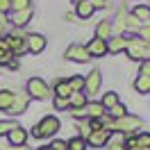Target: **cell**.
<instances>
[{
  "mask_svg": "<svg viewBox=\"0 0 150 150\" xmlns=\"http://www.w3.org/2000/svg\"><path fill=\"white\" fill-rule=\"evenodd\" d=\"M75 11H77V16L89 18V16L93 14V5H91V0H80V2H77V7H75Z\"/></svg>",
  "mask_w": 150,
  "mask_h": 150,
  "instance_id": "ac0fdd59",
  "label": "cell"
},
{
  "mask_svg": "<svg viewBox=\"0 0 150 150\" xmlns=\"http://www.w3.org/2000/svg\"><path fill=\"white\" fill-rule=\"evenodd\" d=\"M84 114H86V116H91V118H103L105 107L100 103H86L84 105Z\"/></svg>",
  "mask_w": 150,
  "mask_h": 150,
  "instance_id": "e0dca14e",
  "label": "cell"
},
{
  "mask_svg": "<svg viewBox=\"0 0 150 150\" xmlns=\"http://www.w3.org/2000/svg\"><path fill=\"white\" fill-rule=\"evenodd\" d=\"M96 39H103V41H109L112 39V23L109 21H100L96 25Z\"/></svg>",
  "mask_w": 150,
  "mask_h": 150,
  "instance_id": "9a60e30c",
  "label": "cell"
},
{
  "mask_svg": "<svg viewBox=\"0 0 150 150\" xmlns=\"http://www.w3.org/2000/svg\"><path fill=\"white\" fill-rule=\"evenodd\" d=\"M71 114H73L75 118H82V116H86V114H84V107H80V109H71Z\"/></svg>",
  "mask_w": 150,
  "mask_h": 150,
  "instance_id": "e575fe53",
  "label": "cell"
},
{
  "mask_svg": "<svg viewBox=\"0 0 150 150\" xmlns=\"http://www.w3.org/2000/svg\"><path fill=\"white\" fill-rule=\"evenodd\" d=\"M141 127V118H137V116H121V118H114V121L107 123V130H116V132H139Z\"/></svg>",
  "mask_w": 150,
  "mask_h": 150,
  "instance_id": "7a4b0ae2",
  "label": "cell"
},
{
  "mask_svg": "<svg viewBox=\"0 0 150 150\" xmlns=\"http://www.w3.org/2000/svg\"><path fill=\"white\" fill-rule=\"evenodd\" d=\"M112 130H107V127H100V130H93L89 137H86V143L91 146V148H103V146H107L109 143V139H112Z\"/></svg>",
  "mask_w": 150,
  "mask_h": 150,
  "instance_id": "5b68a950",
  "label": "cell"
},
{
  "mask_svg": "<svg viewBox=\"0 0 150 150\" xmlns=\"http://www.w3.org/2000/svg\"><path fill=\"white\" fill-rule=\"evenodd\" d=\"M100 84H103V73H100L98 68H93L91 73L86 75V80H84V89L89 91V93H98Z\"/></svg>",
  "mask_w": 150,
  "mask_h": 150,
  "instance_id": "9c48e42d",
  "label": "cell"
},
{
  "mask_svg": "<svg viewBox=\"0 0 150 150\" xmlns=\"http://www.w3.org/2000/svg\"><path fill=\"white\" fill-rule=\"evenodd\" d=\"M39 150H52V148H50V146H43V148H39Z\"/></svg>",
  "mask_w": 150,
  "mask_h": 150,
  "instance_id": "74e56055",
  "label": "cell"
},
{
  "mask_svg": "<svg viewBox=\"0 0 150 150\" xmlns=\"http://www.w3.org/2000/svg\"><path fill=\"white\" fill-rule=\"evenodd\" d=\"M139 37H141V41H148V43H150V28H148V25L139 28Z\"/></svg>",
  "mask_w": 150,
  "mask_h": 150,
  "instance_id": "4dcf8cb0",
  "label": "cell"
},
{
  "mask_svg": "<svg viewBox=\"0 0 150 150\" xmlns=\"http://www.w3.org/2000/svg\"><path fill=\"white\" fill-rule=\"evenodd\" d=\"M14 103V93L11 91H0V109H9Z\"/></svg>",
  "mask_w": 150,
  "mask_h": 150,
  "instance_id": "cb8c5ba5",
  "label": "cell"
},
{
  "mask_svg": "<svg viewBox=\"0 0 150 150\" xmlns=\"http://www.w3.org/2000/svg\"><path fill=\"white\" fill-rule=\"evenodd\" d=\"M11 9V2L9 0H0V14H7Z\"/></svg>",
  "mask_w": 150,
  "mask_h": 150,
  "instance_id": "836d02e7",
  "label": "cell"
},
{
  "mask_svg": "<svg viewBox=\"0 0 150 150\" xmlns=\"http://www.w3.org/2000/svg\"><path fill=\"white\" fill-rule=\"evenodd\" d=\"M127 57L134 62H150V43L141 39H130L127 41Z\"/></svg>",
  "mask_w": 150,
  "mask_h": 150,
  "instance_id": "6da1fadb",
  "label": "cell"
},
{
  "mask_svg": "<svg viewBox=\"0 0 150 150\" xmlns=\"http://www.w3.org/2000/svg\"><path fill=\"white\" fill-rule=\"evenodd\" d=\"M7 48H9V52L11 55H21V52H28V48H25V39H21V37H7Z\"/></svg>",
  "mask_w": 150,
  "mask_h": 150,
  "instance_id": "7c38bea8",
  "label": "cell"
},
{
  "mask_svg": "<svg viewBox=\"0 0 150 150\" xmlns=\"http://www.w3.org/2000/svg\"><path fill=\"white\" fill-rule=\"evenodd\" d=\"M109 114H112L114 118H121V116L127 114V109H125V105H114L112 109H109Z\"/></svg>",
  "mask_w": 150,
  "mask_h": 150,
  "instance_id": "f1b7e54d",
  "label": "cell"
},
{
  "mask_svg": "<svg viewBox=\"0 0 150 150\" xmlns=\"http://www.w3.org/2000/svg\"><path fill=\"white\" fill-rule=\"evenodd\" d=\"M84 105H86L84 91H75V93L68 96V107H71V109H80V107H84Z\"/></svg>",
  "mask_w": 150,
  "mask_h": 150,
  "instance_id": "2e32d148",
  "label": "cell"
},
{
  "mask_svg": "<svg viewBox=\"0 0 150 150\" xmlns=\"http://www.w3.org/2000/svg\"><path fill=\"white\" fill-rule=\"evenodd\" d=\"M100 105H103L105 109H112L114 105H118V93H116V91L105 93V96H103V100H100Z\"/></svg>",
  "mask_w": 150,
  "mask_h": 150,
  "instance_id": "ffe728a7",
  "label": "cell"
},
{
  "mask_svg": "<svg viewBox=\"0 0 150 150\" xmlns=\"http://www.w3.org/2000/svg\"><path fill=\"white\" fill-rule=\"evenodd\" d=\"M9 2H11V9H14V11H21V9L32 7V5H30V0H9Z\"/></svg>",
  "mask_w": 150,
  "mask_h": 150,
  "instance_id": "83f0119b",
  "label": "cell"
},
{
  "mask_svg": "<svg viewBox=\"0 0 150 150\" xmlns=\"http://www.w3.org/2000/svg\"><path fill=\"white\" fill-rule=\"evenodd\" d=\"M46 37H41V34H28L25 37V48H28V52L32 55H39V52H43L46 50Z\"/></svg>",
  "mask_w": 150,
  "mask_h": 150,
  "instance_id": "8992f818",
  "label": "cell"
},
{
  "mask_svg": "<svg viewBox=\"0 0 150 150\" xmlns=\"http://www.w3.org/2000/svg\"><path fill=\"white\" fill-rule=\"evenodd\" d=\"M28 105H30V96L28 93H14V103H11V107L7 112L14 114V116H18V114H23L28 109Z\"/></svg>",
  "mask_w": 150,
  "mask_h": 150,
  "instance_id": "ba28073f",
  "label": "cell"
},
{
  "mask_svg": "<svg viewBox=\"0 0 150 150\" xmlns=\"http://www.w3.org/2000/svg\"><path fill=\"white\" fill-rule=\"evenodd\" d=\"M134 89L139 91V93H150V77H137L134 80Z\"/></svg>",
  "mask_w": 150,
  "mask_h": 150,
  "instance_id": "44dd1931",
  "label": "cell"
},
{
  "mask_svg": "<svg viewBox=\"0 0 150 150\" xmlns=\"http://www.w3.org/2000/svg\"><path fill=\"white\" fill-rule=\"evenodd\" d=\"M139 75H141V77H150V62H141Z\"/></svg>",
  "mask_w": 150,
  "mask_h": 150,
  "instance_id": "f546056e",
  "label": "cell"
},
{
  "mask_svg": "<svg viewBox=\"0 0 150 150\" xmlns=\"http://www.w3.org/2000/svg\"><path fill=\"white\" fill-rule=\"evenodd\" d=\"M66 148H68V150H84L86 148V141L82 139V137H75V139H71L68 143H66Z\"/></svg>",
  "mask_w": 150,
  "mask_h": 150,
  "instance_id": "d4e9b609",
  "label": "cell"
},
{
  "mask_svg": "<svg viewBox=\"0 0 150 150\" xmlns=\"http://www.w3.org/2000/svg\"><path fill=\"white\" fill-rule=\"evenodd\" d=\"M55 107H57V109L68 107V98H59V96H57V98H55Z\"/></svg>",
  "mask_w": 150,
  "mask_h": 150,
  "instance_id": "1f68e13d",
  "label": "cell"
},
{
  "mask_svg": "<svg viewBox=\"0 0 150 150\" xmlns=\"http://www.w3.org/2000/svg\"><path fill=\"white\" fill-rule=\"evenodd\" d=\"M50 148H52V150H68V148H66V141H52Z\"/></svg>",
  "mask_w": 150,
  "mask_h": 150,
  "instance_id": "d6a6232c",
  "label": "cell"
},
{
  "mask_svg": "<svg viewBox=\"0 0 150 150\" xmlns=\"http://www.w3.org/2000/svg\"><path fill=\"white\" fill-rule=\"evenodd\" d=\"M28 96L30 98H37V100H46L48 96H50V86L41 77H32L28 82Z\"/></svg>",
  "mask_w": 150,
  "mask_h": 150,
  "instance_id": "277c9868",
  "label": "cell"
},
{
  "mask_svg": "<svg viewBox=\"0 0 150 150\" xmlns=\"http://www.w3.org/2000/svg\"><path fill=\"white\" fill-rule=\"evenodd\" d=\"M7 139H9V143L11 146H16V148H21L25 141H28V130L25 127H21V125H16L14 130L7 134Z\"/></svg>",
  "mask_w": 150,
  "mask_h": 150,
  "instance_id": "8fae6325",
  "label": "cell"
},
{
  "mask_svg": "<svg viewBox=\"0 0 150 150\" xmlns=\"http://www.w3.org/2000/svg\"><path fill=\"white\" fill-rule=\"evenodd\" d=\"M127 41H130V37H116V39H109V43H107V52H121V50H125L127 48Z\"/></svg>",
  "mask_w": 150,
  "mask_h": 150,
  "instance_id": "5bb4252c",
  "label": "cell"
},
{
  "mask_svg": "<svg viewBox=\"0 0 150 150\" xmlns=\"http://www.w3.org/2000/svg\"><path fill=\"white\" fill-rule=\"evenodd\" d=\"M32 18V7H28V9H21V11H14L11 14V23L16 25V28H23L28 21Z\"/></svg>",
  "mask_w": 150,
  "mask_h": 150,
  "instance_id": "4fadbf2b",
  "label": "cell"
},
{
  "mask_svg": "<svg viewBox=\"0 0 150 150\" xmlns=\"http://www.w3.org/2000/svg\"><path fill=\"white\" fill-rule=\"evenodd\" d=\"M139 148H150V134L148 132H143V134L137 137V150Z\"/></svg>",
  "mask_w": 150,
  "mask_h": 150,
  "instance_id": "4316f807",
  "label": "cell"
},
{
  "mask_svg": "<svg viewBox=\"0 0 150 150\" xmlns=\"http://www.w3.org/2000/svg\"><path fill=\"white\" fill-rule=\"evenodd\" d=\"M132 16H134L137 21L148 23V21H150V7H146V5H139V7H134V9H132Z\"/></svg>",
  "mask_w": 150,
  "mask_h": 150,
  "instance_id": "d6986e66",
  "label": "cell"
},
{
  "mask_svg": "<svg viewBox=\"0 0 150 150\" xmlns=\"http://www.w3.org/2000/svg\"><path fill=\"white\" fill-rule=\"evenodd\" d=\"M146 25H148V28H150V21H148V23H146Z\"/></svg>",
  "mask_w": 150,
  "mask_h": 150,
  "instance_id": "f35d334b",
  "label": "cell"
},
{
  "mask_svg": "<svg viewBox=\"0 0 150 150\" xmlns=\"http://www.w3.org/2000/svg\"><path fill=\"white\" fill-rule=\"evenodd\" d=\"M66 59H73V62H89L91 57L86 52V48L82 43H73V46L66 48Z\"/></svg>",
  "mask_w": 150,
  "mask_h": 150,
  "instance_id": "52a82bcc",
  "label": "cell"
},
{
  "mask_svg": "<svg viewBox=\"0 0 150 150\" xmlns=\"http://www.w3.org/2000/svg\"><path fill=\"white\" fill-rule=\"evenodd\" d=\"M55 93L59 96V98H68V96L73 93V91H71L68 82H64V80H62V82H57V84H55Z\"/></svg>",
  "mask_w": 150,
  "mask_h": 150,
  "instance_id": "603a6c76",
  "label": "cell"
},
{
  "mask_svg": "<svg viewBox=\"0 0 150 150\" xmlns=\"http://www.w3.org/2000/svg\"><path fill=\"white\" fill-rule=\"evenodd\" d=\"M91 5H93V11H96V9H100V7H105L107 2L105 0H91Z\"/></svg>",
  "mask_w": 150,
  "mask_h": 150,
  "instance_id": "d590c367",
  "label": "cell"
},
{
  "mask_svg": "<svg viewBox=\"0 0 150 150\" xmlns=\"http://www.w3.org/2000/svg\"><path fill=\"white\" fill-rule=\"evenodd\" d=\"M14 127H16V123H14V121H0V137H7Z\"/></svg>",
  "mask_w": 150,
  "mask_h": 150,
  "instance_id": "484cf974",
  "label": "cell"
},
{
  "mask_svg": "<svg viewBox=\"0 0 150 150\" xmlns=\"http://www.w3.org/2000/svg\"><path fill=\"white\" fill-rule=\"evenodd\" d=\"M84 48H86V52H89V57H103V55H107V41H103V39H91Z\"/></svg>",
  "mask_w": 150,
  "mask_h": 150,
  "instance_id": "30bf717a",
  "label": "cell"
},
{
  "mask_svg": "<svg viewBox=\"0 0 150 150\" xmlns=\"http://www.w3.org/2000/svg\"><path fill=\"white\" fill-rule=\"evenodd\" d=\"M57 130H59V118L57 116H46L37 127H32V134L37 139H43V137H52Z\"/></svg>",
  "mask_w": 150,
  "mask_h": 150,
  "instance_id": "3957f363",
  "label": "cell"
},
{
  "mask_svg": "<svg viewBox=\"0 0 150 150\" xmlns=\"http://www.w3.org/2000/svg\"><path fill=\"white\" fill-rule=\"evenodd\" d=\"M2 34H5V21H0V39H2Z\"/></svg>",
  "mask_w": 150,
  "mask_h": 150,
  "instance_id": "8d00e7d4",
  "label": "cell"
},
{
  "mask_svg": "<svg viewBox=\"0 0 150 150\" xmlns=\"http://www.w3.org/2000/svg\"><path fill=\"white\" fill-rule=\"evenodd\" d=\"M68 82V86H71V91H84V77H80V75H73L71 80H66Z\"/></svg>",
  "mask_w": 150,
  "mask_h": 150,
  "instance_id": "7402d4cb",
  "label": "cell"
}]
</instances>
